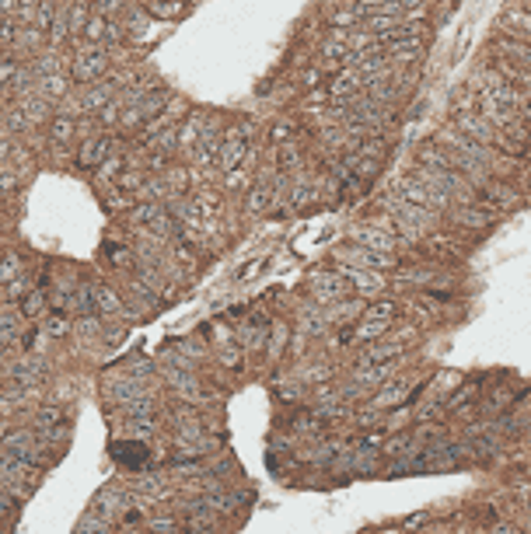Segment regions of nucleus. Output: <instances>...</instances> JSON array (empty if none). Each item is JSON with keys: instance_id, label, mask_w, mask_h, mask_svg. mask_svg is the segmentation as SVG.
Listing matches in <instances>:
<instances>
[{"instance_id": "4be33fe9", "label": "nucleus", "mask_w": 531, "mask_h": 534, "mask_svg": "<svg viewBox=\"0 0 531 534\" xmlns=\"http://www.w3.org/2000/svg\"><path fill=\"white\" fill-rule=\"evenodd\" d=\"M105 32H108V18L105 14H95V18L88 21V39H98V42H102Z\"/></svg>"}, {"instance_id": "6ab92c4d", "label": "nucleus", "mask_w": 531, "mask_h": 534, "mask_svg": "<svg viewBox=\"0 0 531 534\" xmlns=\"http://www.w3.org/2000/svg\"><path fill=\"white\" fill-rule=\"evenodd\" d=\"M108 94H112V88H108V84H102V88H91V91H84L81 105H84V108H105Z\"/></svg>"}, {"instance_id": "423d86ee", "label": "nucleus", "mask_w": 531, "mask_h": 534, "mask_svg": "<svg viewBox=\"0 0 531 534\" xmlns=\"http://www.w3.org/2000/svg\"><path fill=\"white\" fill-rule=\"evenodd\" d=\"M91 300H95V311H98V314H108V318H115V314H126V304H122V297H119L112 286L91 283Z\"/></svg>"}, {"instance_id": "f257e3e1", "label": "nucleus", "mask_w": 531, "mask_h": 534, "mask_svg": "<svg viewBox=\"0 0 531 534\" xmlns=\"http://www.w3.org/2000/svg\"><path fill=\"white\" fill-rule=\"evenodd\" d=\"M0 447H4V450H11L14 457H21V461H25V464H32V468H46V464L53 461V454L46 450L42 437H39L32 426L4 430V437H0Z\"/></svg>"}, {"instance_id": "c756f323", "label": "nucleus", "mask_w": 531, "mask_h": 534, "mask_svg": "<svg viewBox=\"0 0 531 534\" xmlns=\"http://www.w3.org/2000/svg\"><path fill=\"white\" fill-rule=\"evenodd\" d=\"M14 185H18V178L14 175H0V192H11Z\"/></svg>"}, {"instance_id": "0eeeda50", "label": "nucleus", "mask_w": 531, "mask_h": 534, "mask_svg": "<svg viewBox=\"0 0 531 534\" xmlns=\"http://www.w3.org/2000/svg\"><path fill=\"white\" fill-rule=\"evenodd\" d=\"M21 318H46L49 314V290H28L21 297Z\"/></svg>"}, {"instance_id": "dca6fc26", "label": "nucleus", "mask_w": 531, "mask_h": 534, "mask_svg": "<svg viewBox=\"0 0 531 534\" xmlns=\"http://www.w3.org/2000/svg\"><path fill=\"white\" fill-rule=\"evenodd\" d=\"M147 531L151 534H179L172 514H151V517H147Z\"/></svg>"}, {"instance_id": "20e7f679", "label": "nucleus", "mask_w": 531, "mask_h": 534, "mask_svg": "<svg viewBox=\"0 0 531 534\" xmlns=\"http://www.w3.org/2000/svg\"><path fill=\"white\" fill-rule=\"evenodd\" d=\"M105 56L98 53V49H84V53H77V60H74V70H70V77L74 81H81V84H91V81H98L102 74H105Z\"/></svg>"}, {"instance_id": "393cba45", "label": "nucleus", "mask_w": 531, "mask_h": 534, "mask_svg": "<svg viewBox=\"0 0 531 534\" xmlns=\"http://www.w3.org/2000/svg\"><path fill=\"white\" fill-rule=\"evenodd\" d=\"M18 510V503H14V496H7V492H0V521H7L11 514Z\"/></svg>"}, {"instance_id": "ddd939ff", "label": "nucleus", "mask_w": 531, "mask_h": 534, "mask_svg": "<svg viewBox=\"0 0 531 534\" xmlns=\"http://www.w3.org/2000/svg\"><path fill=\"white\" fill-rule=\"evenodd\" d=\"M241 158H245V144L231 136V140L224 144V151H220V165H224V168H234Z\"/></svg>"}, {"instance_id": "7ed1b4c3", "label": "nucleus", "mask_w": 531, "mask_h": 534, "mask_svg": "<svg viewBox=\"0 0 531 534\" xmlns=\"http://www.w3.org/2000/svg\"><path fill=\"white\" fill-rule=\"evenodd\" d=\"M126 507H129V492H122V489H115V485L102 489V492L95 496V503H91V510H95L98 517H105V521L126 517Z\"/></svg>"}, {"instance_id": "39448f33", "label": "nucleus", "mask_w": 531, "mask_h": 534, "mask_svg": "<svg viewBox=\"0 0 531 534\" xmlns=\"http://www.w3.org/2000/svg\"><path fill=\"white\" fill-rule=\"evenodd\" d=\"M108 151H112V140H108V136H91V140L81 147L77 165H81V168H102L108 158H112Z\"/></svg>"}, {"instance_id": "2f4dec72", "label": "nucleus", "mask_w": 531, "mask_h": 534, "mask_svg": "<svg viewBox=\"0 0 531 534\" xmlns=\"http://www.w3.org/2000/svg\"><path fill=\"white\" fill-rule=\"evenodd\" d=\"M14 7H18V0H0V11H4V14H7V11H14Z\"/></svg>"}, {"instance_id": "b1692460", "label": "nucleus", "mask_w": 531, "mask_h": 534, "mask_svg": "<svg viewBox=\"0 0 531 534\" xmlns=\"http://www.w3.org/2000/svg\"><path fill=\"white\" fill-rule=\"evenodd\" d=\"M143 122V112L136 108V105H129V108H122V129H136Z\"/></svg>"}, {"instance_id": "f3484780", "label": "nucleus", "mask_w": 531, "mask_h": 534, "mask_svg": "<svg viewBox=\"0 0 531 534\" xmlns=\"http://www.w3.org/2000/svg\"><path fill=\"white\" fill-rule=\"evenodd\" d=\"M42 329H46L49 336H67V332H70V318H67L63 311H56V314H46V318H42Z\"/></svg>"}, {"instance_id": "412c9836", "label": "nucleus", "mask_w": 531, "mask_h": 534, "mask_svg": "<svg viewBox=\"0 0 531 534\" xmlns=\"http://www.w3.org/2000/svg\"><path fill=\"white\" fill-rule=\"evenodd\" d=\"M18 272H21L18 255H4V259H0V283H4V286H7V283H14V279H18Z\"/></svg>"}, {"instance_id": "7c9ffc66", "label": "nucleus", "mask_w": 531, "mask_h": 534, "mask_svg": "<svg viewBox=\"0 0 531 534\" xmlns=\"http://www.w3.org/2000/svg\"><path fill=\"white\" fill-rule=\"evenodd\" d=\"M119 4H126V0H98V14H102V11H112V7H119Z\"/></svg>"}, {"instance_id": "a878e982", "label": "nucleus", "mask_w": 531, "mask_h": 534, "mask_svg": "<svg viewBox=\"0 0 531 534\" xmlns=\"http://www.w3.org/2000/svg\"><path fill=\"white\" fill-rule=\"evenodd\" d=\"M119 168H122V158H108L105 165L98 168V178H112L115 172H119Z\"/></svg>"}, {"instance_id": "4468645a", "label": "nucleus", "mask_w": 531, "mask_h": 534, "mask_svg": "<svg viewBox=\"0 0 531 534\" xmlns=\"http://www.w3.org/2000/svg\"><path fill=\"white\" fill-rule=\"evenodd\" d=\"M147 11H151L154 18H179V14H182V0H151Z\"/></svg>"}, {"instance_id": "2eb2a0df", "label": "nucleus", "mask_w": 531, "mask_h": 534, "mask_svg": "<svg viewBox=\"0 0 531 534\" xmlns=\"http://www.w3.org/2000/svg\"><path fill=\"white\" fill-rule=\"evenodd\" d=\"M112 454L119 457V461H136V464H143V457H147V450L140 444H133V440H126V444H112Z\"/></svg>"}, {"instance_id": "bb28decb", "label": "nucleus", "mask_w": 531, "mask_h": 534, "mask_svg": "<svg viewBox=\"0 0 531 534\" xmlns=\"http://www.w3.org/2000/svg\"><path fill=\"white\" fill-rule=\"evenodd\" d=\"M11 35H14V21L0 11V39H11Z\"/></svg>"}, {"instance_id": "c85d7f7f", "label": "nucleus", "mask_w": 531, "mask_h": 534, "mask_svg": "<svg viewBox=\"0 0 531 534\" xmlns=\"http://www.w3.org/2000/svg\"><path fill=\"white\" fill-rule=\"evenodd\" d=\"M14 74H18V70H14V63H7V60H4V63H0V84H4V81H11Z\"/></svg>"}, {"instance_id": "5701e85b", "label": "nucleus", "mask_w": 531, "mask_h": 534, "mask_svg": "<svg viewBox=\"0 0 531 534\" xmlns=\"http://www.w3.org/2000/svg\"><path fill=\"white\" fill-rule=\"evenodd\" d=\"M53 18H56V14H53V4H49V0H42V4L35 7V18H32V21H35L39 28H49V25H53Z\"/></svg>"}, {"instance_id": "6e6552de", "label": "nucleus", "mask_w": 531, "mask_h": 534, "mask_svg": "<svg viewBox=\"0 0 531 534\" xmlns=\"http://www.w3.org/2000/svg\"><path fill=\"white\" fill-rule=\"evenodd\" d=\"M77 133V126H74V119L70 115H56L53 122H49V136L56 140V144H70V136Z\"/></svg>"}, {"instance_id": "9d476101", "label": "nucleus", "mask_w": 531, "mask_h": 534, "mask_svg": "<svg viewBox=\"0 0 531 534\" xmlns=\"http://www.w3.org/2000/svg\"><path fill=\"white\" fill-rule=\"evenodd\" d=\"M74 534H112V531H108V521H105V517H98L95 510H88V514L81 517V524L74 528Z\"/></svg>"}, {"instance_id": "f8f14e48", "label": "nucleus", "mask_w": 531, "mask_h": 534, "mask_svg": "<svg viewBox=\"0 0 531 534\" xmlns=\"http://www.w3.org/2000/svg\"><path fill=\"white\" fill-rule=\"evenodd\" d=\"M165 101H168V94H165V91H151V94H143V98L136 101V108L143 112V119H151L154 112H161V108H165Z\"/></svg>"}, {"instance_id": "f03ea898", "label": "nucleus", "mask_w": 531, "mask_h": 534, "mask_svg": "<svg viewBox=\"0 0 531 534\" xmlns=\"http://www.w3.org/2000/svg\"><path fill=\"white\" fill-rule=\"evenodd\" d=\"M0 478L7 482L11 496H32V489H35L39 478H42V468H32V464H25L21 457H14L11 450L0 447Z\"/></svg>"}, {"instance_id": "f704fd0d", "label": "nucleus", "mask_w": 531, "mask_h": 534, "mask_svg": "<svg viewBox=\"0 0 531 534\" xmlns=\"http://www.w3.org/2000/svg\"><path fill=\"white\" fill-rule=\"evenodd\" d=\"M0 528H4V521H0Z\"/></svg>"}, {"instance_id": "cd10ccee", "label": "nucleus", "mask_w": 531, "mask_h": 534, "mask_svg": "<svg viewBox=\"0 0 531 534\" xmlns=\"http://www.w3.org/2000/svg\"><path fill=\"white\" fill-rule=\"evenodd\" d=\"M115 534H147V528H140V524H133V521H126V524H122V528H119V531Z\"/></svg>"}, {"instance_id": "aec40b11", "label": "nucleus", "mask_w": 531, "mask_h": 534, "mask_svg": "<svg viewBox=\"0 0 531 534\" xmlns=\"http://www.w3.org/2000/svg\"><path fill=\"white\" fill-rule=\"evenodd\" d=\"M129 203H133V199H129V192H126L122 185H112V189L105 192V206L108 210H129Z\"/></svg>"}, {"instance_id": "72a5a7b5", "label": "nucleus", "mask_w": 531, "mask_h": 534, "mask_svg": "<svg viewBox=\"0 0 531 534\" xmlns=\"http://www.w3.org/2000/svg\"><path fill=\"white\" fill-rule=\"evenodd\" d=\"M0 63H4V56H0Z\"/></svg>"}, {"instance_id": "473e14b6", "label": "nucleus", "mask_w": 531, "mask_h": 534, "mask_svg": "<svg viewBox=\"0 0 531 534\" xmlns=\"http://www.w3.org/2000/svg\"><path fill=\"white\" fill-rule=\"evenodd\" d=\"M4 353H7V350H4V346H0V356H4Z\"/></svg>"}, {"instance_id": "1a4fd4ad", "label": "nucleus", "mask_w": 531, "mask_h": 534, "mask_svg": "<svg viewBox=\"0 0 531 534\" xmlns=\"http://www.w3.org/2000/svg\"><path fill=\"white\" fill-rule=\"evenodd\" d=\"M53 426H63V409H60V405H46V409L32 419V430H53Z\"/></svg>"}, {"instance_id": "a211bd4d", "label": "nucleus", "mask_w": 531, "mask_h": 534, "mask_svg": "<svg viewBox=\"0 0 531 534\" xmlns=\"http://www.w3.org/2000/svg\"><path fill=\"white\" fill-rule=\"evenodd\" d=\"M105 252H108V259H112V266L115 269H122V272H126V269H133V252H129V248H122V245H112V241H108Z\"/></svg>"}, {"instance_id": "9b49d317", "label": "nucleus", "mask_w": 531, "mask_h": 534, "mask_svg": "<svg viewBox=\"0 0 531 534\" xmlns=\"http://www.w3.org/2000/svg\"><path fill=\"white\" fill-rule=\"evenodd\" d=\"M21 112H25L28 122H42V119L49 115V101H46V98H25V101H21Z\"/></svg>"}]
</instances>
